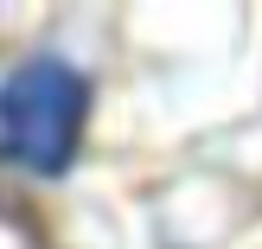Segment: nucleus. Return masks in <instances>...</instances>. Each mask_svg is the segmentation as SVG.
I'll return each instance as SVG.
<instances>
[{
    "instance_id": "f257e3e1",
    "label": "nucleus",
    "mask_w": 262,
    "mask_h": 249,
    "mask_svg": "<svg viewBox=\"0 0 262 249\" xmlns=\"http://www.w3.org/2000/svg\"><path fill=\"white\" fill-rule=\"evenodd\" d=\"M83 77L58 58H32L0 83V153L26 173H64L83 128Z\"/></svg>"
}]
</instances>
